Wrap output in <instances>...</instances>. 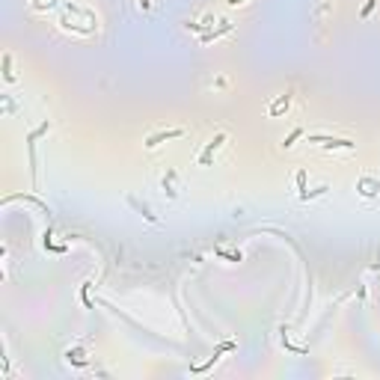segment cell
Instances as JSON below:
<instances>
[{"instance_id": "obj_1", "label": "cell", "mask_w": 380, "mask_h": 380, "mask_svg": "<svg viewBox=\"0 0 380 380\" xmlns=\"http://www.w3.org/2000/svg\"><path fill=\"white\" fill-rule=\"evenodd\" d=\"M226 140H229V134H226V131H220V134H214V137H211V143L202 148V155H199V167H211V164H214V155L223 148V143H226Z\"/></svg>"}, {"instance_id": "obj_2", "label": "cell", "mask_w": 380, "mask_h": 380, "mask_svg": "<svg viewBox=\"0 0 380 380\" xmlns=\"http://www.w3.org/2000/svg\"><path fill=\"white\" fill-rule=\"evenodd\" d=\"M306 143H321L324 148H357V143L354 140H348V137H327V134H309V140Z\"/></svg>"}, {"instance_id": "obj_3", "label": "cell", "mask_w": 380, "mask_h": 380, "mask_svg": "<svg viewBox=\"0 0 380 380\" xmlns=\"http://www.w3.org/2000/svg\"><path fill=\"white\" fill-rule=\"evenodd\" d=\"M187 131L184 128H169V131H158V134H151L148 140H146V148H158L161 143H167V140H178V137H184Z\"/></svg>"}, {"instance_id": "obj_4", "label": "cell", "mask_w": 380, "mask_h": 380, "mask_svg": "<svg viewBox=\"0 0 380 380\" xmlns=\"http://www.w3.org/2000/svg\"><path fill=\"white\" fill-rule=\"evenodd\" d=\"M232 30H235V24H232V21H223L220 27H211L208 33H202V36H199V42H202V45H211V42H217V39H220V36L232 33Z\"/></svg>"}, {"instance_id": "obj_5", "label": "cell", "mask_w": 380, "mask_h": 380, "mask_svg": "<svg viewBox=\"0 0 380 380\" xmlns=\"http://www.w3.org/2000/svg\"><path fill=\"white\" fill-rule=\"evenodd\" d=\"M357 190H359L362 196H374V193H380V181L371 178V175H362V178L357 181Z\"/></svg>"}, {"instance_id": "obj_6", "label": "cell", "mask_w": 380, "mask_h": 380, "mask_svg": "<svg viewBox=\"0 0 380 380\" xmlns=\"http://www.w3.org/2000/svg\"><path fill=\"white\" fill-rule=\"evenodd\" d=\"M288 107H291V92L279 95V98H276V101H274V104L268 107V116H274V119H276V116H282V113H285Z\"/></svg>"}, {"instance_id": "obj_7", "label": "cell", "mask_w": 380, "mask_h": 380, "mask_svg": "<svg viewBox=\"0 0 380 380\" xmlns=\"http://www.w3.org/2000/svg\"><path fill=\"white\" fill-rule=\"evenodd\" d=\"M65 359H68L71 365H78V368L86 365V359H84V348H71V351H65Z\"/></svg>"}, {"instance_id": "obj_8", "label": "cell", "mask_w": 380, "mask_h": 380, "mask_svg": "<svg viewBox=\"0 0 380 380\" xmlns=\"http://www.w3.org/2000/svg\"><path fill=\"white\" fill-rule=\"evenodd\" d=\"M327 184H321V187H315V190H303L300 193V202H309V199H318V196H327Z\"/></svg>"}, {"instance_id": "obj_9", "label": "cell", "mask_w": 380, "mask_h": 380, "mask_svg": "<svg viewBox=\"0 0 380 380\" xmlns=\"http://www.w3.org/2000/svg\"><path fill=\"white\" fill-rule=\"evenodd\" d=\"M220 357H223V354H220V351H214V357H211L208 362H202V365H193V368H190V371H193V374H205L208 368H214V365L220 362Z\"/></svg>"}, {"instance_id": "obj_10", "label": "cell", "mask_w": 380, "mask_h": 380, "mask_svg": "<svg viewBox=\"0 0 380 380\" xmlns=\"http://www.w3.org/2000/svg\"><path fill=\"white\" fill-rule=\"evenodd\" d=\"M172 181H175V169H167V175H164V190H167V196L169 199H175V190H172Z\"/></svg>"}, {"instance_id": "obj_11", "label": "cell", "mask_w": 380, "mask_h": 380, "mask_svg": "<svg viewBox=\"0 0 380 380\" xmlns=\"http://www.w3.org/2000/svg\"><path fill=\"white\" fill-rule=\"evenodd\" d=\"M3 78L12 84L15 81V71H12V54H3Z\"/></svg>"}, {"instance_id": "obj_12", "label": "cell", "mask_w": 380, "mask_h": 380, "mask_svg": "<svg viewBox=\"0 0 380 380\" xmlns=\"http://www.w3.org/2000/svg\"><path fill=\"white\" fill-rule=\"evenodd\" d=\"M48 131H51V122H42V125H39V128H36V131H30V137H27V143L33 146L36 140H39L42 134H48Z\"/></svg>"}, {"instance_id": "obj_13", "label": "cell", "mask_w": 380, "mask_h": 380, "mask_svg": "<svg viewBox=\"0 0 380 380\" xmlns=\"http://www.w3.org/2000/svg\"><path fill=\"white\" fill-rule=\"evenodd\" d=\"M214 255H220V258H226V261H244V255H241V253H229V250H223V247H217V250H214Z\"/></svg>"}, {"instance_id": "obj_14", "label": "cell", "mask_w": 380, "mask_h": 380, "mask_svg": "<svg viewBox=\"0 0 380 380\" xmlns=\"http://www.w3.org/2000/svg\"><path fill=\"white\" fill-rule=\"evenodd\" d=\"M131 208H137V211H140V214H143V217H146L148 223H158V217H155V214H151V211H148L146 205H140L137 199H131Z\"/></svg>"}, {"instance_id": "obj_15", "label": "cell", "mask_w": 380, "mask_h": 380, "mask_svg": "<svg viewBox=\"0 0 380 380\" xmlns=\"http://www.w3.org/2000/svg\"><path fill=\"white\" fill-rule=\"evenodd\" d=\"M300 137H303V128H294V131H291V134H288V137L282 140V146H285V148H291V146H294V143H297Z\"/></svg>"}, {"instance_id": "obj_16", "label": "cell", "mask_w": 380, "mask_h": 380, "mask_svg": "<svg viewBox=\"0 0 380 380\" xmlns=\"http://www.w3.org/2000/svg\"><path fill=\"white\" fill-rule=\"evenodd\" d=\"M282 348H285V351H291V354H300V357H303V354H309L306 348H300V345H291V341H288L285 336H282Z\"/></svg>"}, {"instance_id": "obj_17", "label": "cell", "mask_w": 380, "mask_h": 380, "mask_svg": "<svg viewBox=\"0 0 380 380\" xmlns=\"http://www.w3.org/2000/svg\"><path fill=\"white\" fill-rule=\"evenodd\" d=\"M89 285H92V282H84V285H81V303H84L86 309H92V303H89Z\"/></svg>"}, {"instance_id": "obj_18", "label": "cell", "mask_w": 380, "mask_h": 380, "mask_svg": "<svg viewBox=\"0 0 380 380\" xmlns=\"http://www.w3.org/2000/svg\"><path fill=\"white\" fill-rule=\"evenodd\" d=\"M374 6H377V0H365V6H362V12H359V15H362V18H368V15L374 12Z\"/></svg>"}, {"instance_id": "obj_19", "label": "cell", "mask_w": 380, "mask_h": 380, "mask_svg": "<svg viewBox=\"0 0 380 380\" xmlns=\"http://www.w3.org/2000/svg\"><path fill=\"white\" fill-rule=\"evenodd\" d=\"M297 190H300V193L306 190V169H300V172H297Z\"/></svg>"}, {"instance_id": "obj_20", "label": "cell", "mask_w": 380, "mask_h": 380, "mask_svg": "<svg viewBox=\"0 0 380 380\" xmlns=\"http://www.w3.org/2000/svg\"><path fill=\"white\" fill-rule=\"evenodd\" d=\"M235 348H238L235 341H220V348H217V351H220V354H229V351H235Z\"/></svg>"}, {"instance_id": "obj_21", "label": "cell", "mask_w": 380, "mask_h": 380, "mask_svg": "<svg viewBox=\"0 0 380 380\" xmlns=\"http://www.w3.org/2000/svg\"><path fill=\"white\" fill-rule=\"evenodd\" d=\"M137 3H140V9H143V12H148V9H151V0H137Z\"/></svg>"}, {"instance_id": "obj_22", "label": "cell", "mask_w": 380, "mask_h": 380, "mask_svg": "<svg viewBox=\"0 0 380 380\" xmlns=\"http://www.w3.org/2000/svg\"><path fill=\"white\" fill-rule=\"evenodd\" d=\"M241 3H247V0H226V6H241Z\"/></svg>"}]
</instances>
